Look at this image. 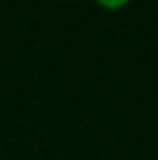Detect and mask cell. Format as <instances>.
Returning a JSON list of instances; mask_svg holds the SVG:
<instances>
[{"label":"cell","mask_w":158,"mask_h":160,"mask_svg":"<svg viewBox=\"0 0 158 160\" xmlns=\"http://www.w3.org/2000/svg\"><path fill=\"white\" fill-rule=\"evenodd\" d=\"M102 5H107V7H119L121 2H126V0H100Z\"/></svg>","instance_id":"cell-1"}]
</instances>
